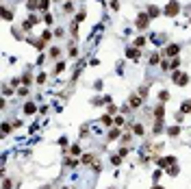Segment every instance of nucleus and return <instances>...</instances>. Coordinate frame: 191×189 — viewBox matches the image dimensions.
I'll return each instance as SVG.
<instances>
[{"instance_id":"1","label":"nucleus","mask_w":191,"mask_h":189,"mask_svg":"<svg viewBox=\"0 0 191 189\" xmlns=\"http://www.w3.org/2000/svg\"><path fill=\"white\" fill-rule=\"evenodd\" d=\"M180 13V2L178 0H170L165 7H163V15H167V17H176Z\"/></svg>"},{"instance_id":"2","label":"nucleus","mask_w":191,"mask_h":189,"mask_svg":"<svg viewBox=\"0 0 191 189\" xmlns=\"http://www.w3.org/2000/svg\"><path fill=\"white\" fill-rule=\"evenodd\" d=\"M150 15L148 13H137V17H135V26H137V31H146L148 26H150Z\"/></svg>"},{"instance_id":"3","label":"nucleus","mask_w":191,"mask_h":189,"mask_svg":"<svg viewBox=\"0 0 191 189\" xmlns=\"http://www.w3.org/2000/svg\"><path fill=\"white\" fill-rule=\"evenodd\" d=\"M161 55H163L165 59H172V57L176 59V57L180 55V43H176V41H174V43H167V46H165V50H163Z\"/></svg>"},{"instance_id":"4","label":"nucleus","mask_w":191,"mask_h":189,"mask_svg":"<svg viewBox=\"0 0 191 189\" xmlns=\"http://www.w3.org/2000/svg\"><path fill=\"white\" fill-rule=\"evenodd\" d=\"M172 83L178 85V87H185V85L189 83V74L180 72V70H174V72H172Z\"/></svg>"},{"instance_id":"5","label":"nucleus","mask_w":191,"mask_h":189,"mask_svg":"<svg viewBox=\"0 0 191 189\" xmlns=\"http://www.w3.org/2000/svg\"><path fill=\"white\" fill-rule=\"evenodd\" d=\"M126 59H130V61H139V59H141V48H135V46L126 48Z\"/></svg>"},{"instance_id":"6","label":"nucleus","mask_w":191,"mask_h":189,"mask_svg":"<svg viewBox=\"0 0 191 189\" xmlns=\"http://www.w3.org/2000/svg\"><path fill=\"white\" fill-rule=\"evenodd\" d=\"M141 104H143V98L139 96V93H133V96L128 98V107H130V109H139Z\"/></svg>"},{"instance_id":"7","label":"nucleus","mask_w":191,"mask_h":189,"mask_svg":"<svg viewBox=\"0 0 191 189\" xmlns=\"http://www.w3.org/2000/svg\"><path fill=\"white\" fill-rule=\"evenodd\" d=\"M146 13L154 20V17H161V15H163V9H161V7H156V5H148V11H146Z\"/></svg>"},{"instance_id":"8","label":"nucleus","mask_w":191,"mask_h":189,"mask_svg":"<svg viewBox=\"0 0 191 189\" xmlns=\"http://www.w3.org/2000/svg\"><path fill=\"white\" fill-rule=\"evenodd\" d=\"M24 113H26V115H35L37 113V104L33 100H28L26 104H24Z\"/></svg>"},{"instance_id":"9","label":"nucleus","mask_w":191,"mask_h":189,"mask_svg":"<svg viewBox=\"0 0 191 189\" xmlns=\"http://www.w3.org/2000/svg\"><path fill=\"white\" fill-rule=\"evenodd\" d=\"M163 113H165V104L161 102V104H156V109H154V117H156L154 122H163Z\"/></svg>"},{"instance_id":"10","label":"nucleus","mask_w":191,"mask_h":189,"mask_svg":"<svg viewBox=\"0 0 191 189\" xmlns=\"http://www.w3.org/2000/svg\"><path fill=\"white\" fill-rule=\"evenodd\" d=\"M96 159H98V157H96V154H91V152H87V154H83V165H93L96 163Z\"/></svg>"},{"instance_id":"11","label":"nucleus","mask_w":191,"mask_h":189,"mask_svg":"<svg viewBox=\"0 0 191 189\" xmlns=\"http://www.w3.org/2000/svg\"><path fill=\"white\" fill-rule=\"evenodd\" d=\"M100 124H104V126H113V124H115V117L109 115V113H104V115L100 117Z\"/></svg>"},{"instance_id":"12","label":"nucleus","mask_w":191,"mask_h":189,"mask_svg":"<svg viewBox=\"0 0 191 189\" xmlns=\"http://www.w3.org/2000/svg\"><path fill=\"white\" fill-rule=\"evenodd\" d=\"M119 137H122V133H119V128L115 126V128L109 130V137H107V139H109V141H115V139H119Z\"/></svg>"},{"instance_id":"13","label":"nucleus","mask_w":191,"mask_h":189,"mask_svg":"<svg viewBox=\"0 0 191 189\" xmlns=\"http://www.w3.org/2000/svg\"><path fill=\"white\" fill-rule=\"evenodd\" d=\"M146 37H143V35H137L135 37V41H133V46H135V48H143V46H146Z\"/></svg>"},{"instance_id":"14","label":"nucleus","mask_w":191,"mask_h":189,"mask_svg":"<svg viewBox=\"0 0 191 189\" xmlns=\"http://www.w3.org/2000/svg\"><path fill=\"white\" fill-rule=\"evenodd\" d=\"M48 57H50V59H59L61 57V48H59V46H52V48L48 50Z\"/></svg>"},{"instance_id":"15","label":"nucleus","mask_w":191,"mask_h":189,"mask_svg":"<svg viewBox=\"0 0 191 189\" xmlns=\"http://www.w3.org/2000/svg\"><path fill=\"white\" fill-rule=\"evenodd\" d=\"M26 9H28L31 13H35V11L39 9V0H26Z\"/></svg>"},{"instance_id":"16","label":"nucleus","mask_w":191,"mask_h":189,"mask_svg":"<svg viewBox=\"0 0 191 189\" xmlns=\"http://www.w3.org/2000/svg\"><path fill=\"white\" fill-rule=\"evenodd\" d=\"M22 85H24V87H31V85H33V74H31V72H26V74L22 76Z\"/></svg>"},{"instance_id":"17","label":"nucleus","mask_w":191,"mask_h":189,"mask_svg":"<svg viewBox=\"0 0 191 189\" xmlns=\"http://www.w3.org/2000/svg\"><path fill=\"white\" fill-rule=\"evenodd\" d=\"M63 70H65V61H59V63L54 65V70H52L50 74H52V76H57V74H61V72H63Z\"/></svg>"},{"instance_id":"18","label":"nucleus","mask_w":191,"mask_h":189,"mask_svg":"<svg viewBox=\"0 0 191 189\" xmlns=\"http://www.w3.org/2000/svg\"><path fill=\"white\" fill-rule=\"evenodd\" d=\"M133 133L137 137H143V133H146V128H143V124H133Z\"/></svg>"},{"instance_id":"19","label":"nucleus","mask_w":191,"mask_h":189,"mask_svg":"<svg viewBox=\"0 0 191 189\" xmlns=\"http://www.w3.org/2000/svg\"><path fill=\"white\" fill-rule=\"evenodd\" d=\"M2 17H5L7 22H11V20H13V11H11L9 7H5V9H2Z\"/></svg>"},{"instance_id":"20","label":"nucleus","mask_w":191,"mask_h":189,"mask_svg":"<svg viewBox=\"0 0 191 189\" xmlns=\"http://www.w3.org/2000/svg\"><path fill=\"white\" fill-rule=\"evenodd\" d=\"M159 61H161V52H156V50H154V52L150 55V65H156Z\"/></svg>"},{"instance_id":"21","label":"nucleus","mask_w":191,"mask_h":189,"mask_svg":"<svg viewBox=\"0 0 191 189\" xmlns=\"http://www.w3.org/2000/svg\"><path fill=\"white\" fill-rule=\"evenodd\" d=\"M11 130H13V122H2V133H5V137H7Z\"/></svg>"},{"instance_id":"22","label":"nucleus","mask_w":191,"mask_h":189,"mask_svg":"<svg viewBox=\"0 0 191 189\" xmlns=\"http://www.w3.org/2000/svg\"><path fill=\"white\" fill-rule=\"evenodd\" d=\"M41 20L46 22L48 26H52V24H54V17H52V13H43V17H41Z\"/></svg>"},{"instance_id":"23","label":"nucleus","mask_w":191,"mask_h":189,"mask_svg":"<svg viewBox=\"0 0 191 189\" xmlns=\"http://www.w3.org/2000/svg\"><path fill=\"white\" fill-rule=\"evenodd\" d=\"M167 135H170V137H178L180 135V128L178 126H170V128H167Z\"/></svg>"},{"instance_id":"24","label":"nucleus","mask_w":191,"mask_h":189,"mask_svg":"<svg viewBox=\"0 0 191 189\" xmlns=\"http://www.w3.org/2000/svg\"><path fill=\"white\" fill-rule=\"evenodd\" d=\"M178 172H180V170H178V165H176V163L167 168V174H170V176H178Z\"/></svg>"},{"instance_id":"25","label":"nucleus","mask_w":191,"mask_h":189,"mask_svg":"<svg viewBox=\"0 0 191 189\" xmlns=\"http://www.w3.org/2000/svg\"><path fill=\"white\" fill-rule=\"evenodd\" d=\"M52 37H54V33H50V31H43V33H41V41H46V43L50 41Z\"/></svg>"},{"instance_id":"26","label":"nucleus","mask_w":191,"mask_h":189,"mask_svg":"<svg viewBox=\"0 0 191 189\" xmlns=\"http://www.w3.org/2000/svg\"><path fill=\"white\" fill-rule=\"evenodd\" d=\"M124 124H126V117H124V115H117V117H115V126H117V128H122Z\"/></svg>"},{"instance_id":"27","label":"nucleus","mask_w":191,"mask_h":189,"mask_svg":"<svg viewBox=\"0 0 191 189\" xmlns=\"http://www.w3.org/2000/svg\"><path fill=\"white\" fill-rule=\"evenodd\" d=\"M159 100H161V102H163V104H165V102H167V100H170V91H165V89H163V91H161V93H159Z\"/></svg>"},{"instance_id":"28","label":"nucleus","mask_w":191,"mask_h":189,"mask_svg":"<svg viewBox=\"0 0 191 189\" xmlns=\"http://www.w3.org/2000/svg\"><path fill=\"white\" fill-rule=\"evenodd\" d=\"M46 81H48V74H46V72H41V74H39V76L35 78V83H37V85H43Z\"/></svg>"},{"instance_id":"29","label":"nucleus","mask_w":191,"mask_h":189,"mask_svg":"<svg viewBox=\"0 0 191 189\" xmlns=\"http://www.w3.org/2000/svg\"><path fill=\"white\" fill-rule=\"evenodd\" d=\"M69 154H72V157H78V154H81V146H78V144H74V146L69 148Z\"/></svg>"},{"instance_id":"30","label":"nucleus","mask_w":191,"mask_h":189,"mask_svg":"<svg viewBox=\"0 0 191 189\" xmlns=\"http://www.w3.org/2000/svg\"><path fill=\"white\" fill-rule=\"evenodd\" d=\"M67 55H69V59H76L78 57V48H76V46H69V52Z\"/></svg>"},{"instance_id":"31","label":"nucleus","mask_w":191,"mask_h":189,"mask_svg":"<svg viewBox=\"0 0 191 189\" xmlns=\"http://www.w3.org/2000/svg\"><path fill=\"white\" fill-rule=\"evenodd\" d=\"M48 7H50V0H39V9L48 13Z\"/></svg>"},{"instance_id":"32","label":"nucleus","mask_w":191,"mask_h":189,"mask_svg":"<svg viewBox=\"0 0 191 189\" xmlns=\"http://www.w3.org/2000/svg\"><path fill=\"white\" fill-rule=\"evenodd\" d=\"M91 104H93V107H102V104H107V102H104V98H100V96H98V98H93V100H91Z\"/></svg>"},{"instance_id":"33","label":"nucleus","mask_w":191,"mask_h":189,"mask_svg":"<svg viewBox=\"0 0 191 189\" xmlns=\"http://www.w3.org/2000/svg\"><path fill=\"white\" fill-rule=\"evenodd\" d=\"M11 33H13V37H15V39H24V35H22V31H20V28H15V26H13V28H11Z\"/></svg>"},{"instance_id":"34","label":"nucleus","mask_w":191,"mask_h":189,"mask_svg":"<svg viewBox=\"0 0 191 189\" xmlns=\"http://www.w3.org/2000/svg\"><path fill=\"white\" fill-rule=\"evenodd\" d=\"M161 130H163V122H156V124L152 126V133H154V135H159Z\"/></svg>"},{"instance_id":"35","label":"nucleus","mask_w":191,"mask_h":189,"mask_svg":"<svg viewBox=\"0 0 191 189\" xmlns=\"http://www.w3.org/2000/svg\"><path fill=\"white\" fill-rule=\"evenodd\" d=\"M130 139H133V135H130V133L122 135V144H124V146H128V144H130Z\"/></svg>"},{"instance_id":"36","label":"nucleus","mask_w":191,"mask_h":189,"mask_svg":"<svg viewBox=\"0 0 191 189\" xmlns=\"http://www.w3.org/2000/svg\"><path fill=\"white\" fill-rule=\"evenodd\" d=\"M111 163H113V165H122V157H119V154H113V157H111Z\"/></svg>"},{"instance_id":"37","label":"nucleus","mask_w":191,"mask_h":189,"mask_svg":"<svg viewBox=\"0 0 191 189\" xmlns=\"http://www.w3.org/2000/svg\"><path fill=\"white\" fill-rule=\"evenodd\" d=\"M63 11L65 13H72V11H74V5H72V2H63Z\"/></svg>"},{"instance_id":"38","label":"nucleus","mask_w":191,"mask_h":189,"mask_svg":"<svg viewBox=\"0 0 191 189\" xmlns=\"http://www.w3.org/2000/svg\"><path fill=\"white\" fill-rule=\"evenodd\" d=\"M11 187H13L11 178H7V176H5V180H2V189H11Z\"/></svg>"},{"instance_id":"39","label":"nucleus","mask_w":191,"mask_h":189,"mask_svg":"<svg viewBox=\"0 0 191 189\" xmlns=\"http://www.w3.org/2000/svg\"><path fill=\"white\" fill-rule=\"evenodd\" d=\"M13 91H15V89H13L11 85H5V87H2V93H5V96H9V93H13Z\"/></svg>"},{"instance_id":"40","label":"nucleus","mask_w":191,"mask_h":189,"mask_svg":"<svg viewBox=\"0 0 191 189\" xmlns=\"http://www.w3.org/2000/svg\"><path fill=\"white\" fill-rule=\"evenodd\" d=\"M85 17H87V13H85V11H78V13H76V24H78V22H83Z\"/></svg>"},{"instance_id":"41","label":"nucleus","mask_w":191,"mask_h":189,"mask_svg":"<svg viewBox=\"0 0 191 189\" xmlns=\"http://www.w3.org/2000/svg\"><path fill=\"white\" fill-rule=\"evenodd\" d=\"M102 87H104L102 81H96V83H93V89H96V91H102Z\"/></svg>"},{"instance_id":"42","label":"nucleus","mask_w":191,"mask_h":189,"mask_svg":"<svg viewBox=\"0 0 191 189\" xmlns=\"http://www.w3.org/2000/svg\"><path fill=\"white\" fill-rule=\"evenodd\" d=\"M111 9L113 11H119V0H111Z\"/></svg>"},{"instance_id":"43","label":"nucleus","mask_w":191,"mask_h":189,"mask_svg":"<svg viewBox=\"0 0 191 189\" xmlns=\"http://www.w3.org/2000/svg\"><path fill=\"white\" fill-rule=\"evenodd\" d=\"M54 37H65V31H63V28H57V31H54Z\"/></svg>"},{"instance_id":"44","label":"nucleus","mask_w":191,"mask_h":189,"mask_svg":"<svg viewBox=\"0 0 191 189\" xmlns=\"http://www.w3.org/2000/svg\"><path fill=\"white\" fill-rule=\"evenodd\" d=\"M117 154H119V157H122V159H124V157H126V154H128V148H126V146H124V148H122V150H119V152H117Z\"/></svg>"},{"instance_id":"45","label":"nucleus","mask_w":191,"mask_h":189,"mask_svg":"<svg viewBox=\"0 0 191 189\" xmlns=\"http://www.w3.org/2000/svg\"><path fill=\"white\" fill-rule=\"evenodd\" d=\"M65 163L69 165V168H74V165H76V159H65Z\"/></svg>"},{"instance_id":"46","label":"nucleus","mask_w":191,"mask_h":189,"mask_svg":"<svg viewBox=\"0 0 191 189\" xmlns=\"http://www.w3.org/2000/svg\"><path fill=\"white\" fill-rule=\"evenodd\" d=\"M176 122H185V113H176Z\"/></svg>"},{"instance_id":"47","label":"nucleus","mask_w":191,"mask_h":189,"mask_svg":"<svg viewBox=\"0 0 191 189\" xmlns=\"http://www.w3.org/2000/svg\"><path fill=\"white\" fill-rule=\"evenodd\" d=\"M59 146H67V139L65 137H59Z\"/></svg>"},{"instance_id":"48","label":"nucleus","mask_w":191,"mask_h":189,"mask_svg":"<svg viewBox=\"0 0 191 189\" xmlns=\"http://www.w3.org/2000/svg\"><path fill=\"white\" fill-rule=\"evenodd\" d=\"M152 189H165V187H161V185H154V187H152Z\"/></svg>"},{"instance_id":"49","label":"nucleus","mask_w":191,"mask_h":189,"mask_svg":"<svg viewBox=\"0 0 191 189\" xmlns=\"http://www.w3.org/2000/svg\"><path fill=\"white\" fill-rule=\"evenodd\" d=\"M63 189H74V187H63Z\"/></svg>"},{"instance_id":"50","label":"nucleus","mask_w":191,"mask_h":189,"mask_svg":"<svg viewBox=\"0 0 191 189\" xmlns=\"http://www.w3.org/2000/svg\"><path fill=\"white\" fill-rule=\"evenodd\" d=\"M189 24H191V15H189Z\"/></svg>"},{"instance_id":"51","label":"nucleus","mask_w":191,"mask_h":189,"mask_svg":"<svg viewBox=\"0 0 191 189\" xmlns=\"http://www.w3.org/2000/svg\"><path fill=\"white\" fill-rule=\"evenodd\" d=\"M109 189H113V187H109Z\"/></svg>"}]
</instances>
